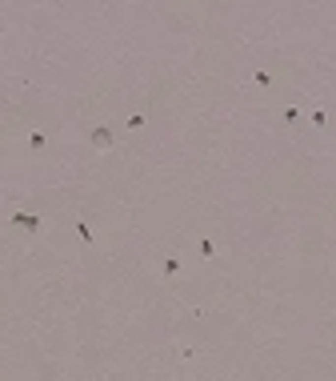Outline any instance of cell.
Segmentation results:
<instances>
[{
  "label": "cell",
  "mask_w": 336,
  "mask_h": 381,
  "mask_svg": "<svg viewBox=\"0 0 336 381\" xmlns=\"http://www.w3.org/2000/svg\"><path fill=\"white\" fill-rule=\"evenodd\" d=\"M12 225H20L24 233H36L40 229V217L36 213H12Z\"/></svg>",
  "instance_id": "obj_1"
},
{
  "label": "cell",
  "mask_w": 336,
  "mask_h": 381,
  "mask_svg": "<svg viewBox=\"0 0 336 381\" xmlns=\"http://www.w3.org/2000/svg\"><path fill=\"white\" fill-rule=\"evenodd\" d=\"M112 129H92V144H96V149H112Z\"/></svg>",
  "instance_id": "obj_2"
},
{
  "label": "cell",
  "mask_w": 336,
  "mask_h": 381,
  "mask_svg": "<svg viewBox=\"0 0 336 381\" xmlns=\"http://www.w3.org/2000/svg\"><path fill=\"white\" fill-rule=\"evenodd\" d=\"M176 273H180V261L168 257V261H164V277H176Z\"/></svg>",
  "instance_id": "obj_3"
},
{
  "label": "cell",
  "mask_w": 336,
  "mask_h": 381,
  "mask_svg": "<svg viewBox=\"0 0 336 381\" xmlns=\"http://www.w3.org/2000/svg\"><path fill=\"white\" fill-rule=\"evenodd\" d=\"M212 253H216V245H212V241L204 237V241H200V257H212Z\"/></svg>",
  "instance_id": "obj_6"
},
{
  "label": "cell",
  "mask_w": 336,
  "mask_h": 381,
  "mask_svg": "<svg viewBox=\"0 0 336 381\" xmlns=\"http://www.w3.org/2000/svg\"><path fill=\"white\" fill-rule=\"evenodd\" d=\"M76 237H80V241H84V245H88V241H92V229H88V225H84V221H80V225H76Z\"/></svg>",
  "instance_id": "obj_4"
},
{
  "label": "cell",
  "mask_w": 336,
  "mask_h": 381,
  "mask_svg": "<svg viewBox=\"0 0 336 381\" xmlns=\"http://www.w3.org/2000/svg\"><path fill=\"white\" fill-rule=\"evenodd\" d=\"M44 140H48L44 133H28V144H32V149H44Z\"/></svg>",
  "instance_id": "obj_5"
}]
</instances>
